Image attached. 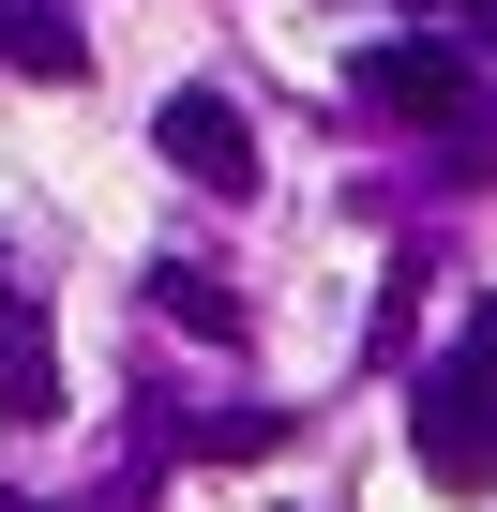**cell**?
<instances>
[{"mask_svg":"<svg viewBox=\"0 0 497 512\" xmlns=\"http://www.w3.org/2000/svg\"><path fill=\"white\" fill-rule=\"evenodd\" d=\"M407 452H422V482L482 497V482H497V377L437 362V377H422V407H407Z\"/></svg>","mask_w":497,"mask_h":512,"instance_id":"1","label":"cell"},{"mask_svg":"<svg viewBox=\"0 0 497 512\" xmlns=\"http://www.w3.org/2000/svg\"><path fill=\"white\" fill-rule=\"evenodd\" d=\"M151 151H166L196 196H257V121H241L226 91H166V106H151Z\"/></svg>","mask_w":497,"mask_h":512,"instance_id":"2","label":"cell"},{"mask_svg":"<svg viewBox=\"0 0 497 512\" xmlns=\"http://www.w3.org/2000/svg\"><path fill=\"white\" fill-rule=\"evenodd\" d=\"M467 91H482V61H467L452 31H392V46H362V106H392V121H467Z\"/></svg>","mask_w":497,"mask_h":512,"instance_id":"3","label":"cell"},{"mask_svg":"<svg viewBox=\"0 0 497 512\" xmlns=\"http://www.w3.org/2000/svg\"><path fill=\"white\" fill-rule=\"evenodd\" d=\"M0 61H16L31 91H76V76H91V31H76V0H0Z\"/></svg>","mask_w":497,"mask_h":512,"instance_id":"4","label":"cell"},{"mask_svg":"<svg viewBox=\"0 0 497 512\" xmlns=\"http://www.w3.org/2000/svg\"><path fill=\"white\" fill-rule=\"evenodd\" d=\"M61 407V347H46V302H0V422H46Z\"/></svg>","mask_w":497,"mask_h":512,"instance_id":"5","label":"cell"},{"mask_svg":"<svg viewBox=\"0 0 497 512\" xmlns=\"http://www.w3.org/2000/svg\"><path fill=\"white\" fill-rule=\"evenodd\" d=\"M151 302H166V332H211V347H241V302L196 272V256H151Z\"/></svg>","mask_w":497,"mask_h":512,"instance_id":"6","label":"cell"},{"mask_svg":"<svg viewBox=\"0 0 497 512\" xmlns=\"http://www.w3.org/2000/svg\"><path fill=\"white\" fill-rule=\"evenodd\" d=\"M452 362H467V377H497V302H482V317L452 332Z\"/></svg>","mask_w":497,"mask_h":512,"instance_id":"7","label":"cell"},{"mask_svg":"<svg viewBox=\"0 0 497 512\" xmlns=\"http://www.w3.org/2000/svg\"><path fill=\"white\" fill-rule=\"evenodd\" d=\"M437 16H482V0H407V31H437Z\"/></svg>","mask_w":497,"mask_h":512,"instance_id":"8","label":"cell"},{"mask_svg":"<svg viewBox=\"0 0 497 512\" xmlns=\"http://www.w3.org/2000/svg\"><path fill=\"white\" fill-rule=\"evenodd\" d=\"M0 302H16V287H0Z\"/></svg>","mask_w":497,"mask_h":512,"instance_id":"9","label":"cell"}]
</instances>
